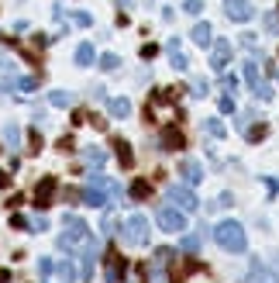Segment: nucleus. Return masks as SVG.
I'll list each match as a JSON object with an SVG mask.
<instances>
[{
	"instance_id": "a878e982",
	"label": "nucleus",
	"mask_w": 279,
	"mask_h": 283,
	"mask_svg": "<svg viewBox=\"0 0 279 283\" xmlns=\"http://www.w3.org/2000/svg\"><path fill=\"white\" fill-rule=\"evenodd\" d=\"M204 128H207V135H214V138H224V135H227V132H224V125H221L217 117H210V121H207Z\"/></svg>"
},
{
	"instance_id": "e433bc0d",
	"label": "nucleus",
	"mask_w": 279,
	"mask_h": 283,
	"mask_svg": "<svg viewBox=\"0 0 279 283\" xmlns=\"http://www.w3.org/2000/svg\"><path fill=\"white\" fill-rule=\"evenodd\" d=\"M35 228H38V231H49V218H45V214L35 218Z\"/></svg>"
},
{
	"instance_id": "79ce46f5",
	"label": "nucleus",
	"mask_w": 279,
	"mask_h": 283,
	"mask_svg": "<svg viewBox=\"0 0 279 283\" xmlns=\"http://www.w3.org/2000/svg\"><path fill=\"white\" fill-rule=\"evenodd\" d=\"M0 69H4V56H0Z\"/></svg>"
},
{
	"instance_id": "58836bf2",
	"label": "nucleus",
	"mask_w": 279,
	"mask_h": 283,
	"mask_svg": "<svg viewBox=\"0 0 279 283\" xmlns=\"http://www.w3.org/2000/svg\"><path fill=\"white\" fill-rule=\"evenodd\" d=\"M221 111H234V100L231 97H221Z\"/></svg>"
},
{
	"instance_id": "7ed1b4c3",
	"label": "nucleus",
	"mask_w": 279,
	"mask_h": 283,
	"mask_svg": "<svg viewBox=\"0 0 279 283\" xmlns=\"http://www.w3.org/2000/svg\"><path fill=\"white\" fill-rule=\"evenodd\" d=\"M121 238H124V245H135V249L148 245V221H145L141 214H131V218L121 225Z\"/></svg>"
},
{
	"instance_id": "f8f14e48",
	"label": "nucleus",
	"mask_w": 279,
	"mask_h": 283,
	"mask_svg": "<svg viewBox=\"0 0 279 283\" xmlns=\"http://www.w3.org/2000/svg\"><path fill=\"white\" fill-rule=\"evenodd\" d=\"M190 38H193V42H196V45H204V49H207V45H210V42H214V28H210V24H204V21H200V24H196V28H193V31H190Z\"/></svg>"
},
{
	"instance_id": "4468645a",
	"label": "nucleus",
	"mask_w": 279,
	"mask_h": 283,
	"mask_svg": "<svg viewBox=\"0 0 279 283\" xmlns=\"http://www.w3.org/2000/svg\"><path fill=\"white\" fill-rule=\"evenodd\" d=\"M242 73H245V83L252 87V94H259V90L265 87L262 79H259V66H255V62H245V66H242Z\"/></svg>"
},
{
	"instance_id": "20e7f679",
	"label": "nucleus",
	"mask_w": 279,
	"mask_h": 283,
	"mask_svg": "<svg viewBox=\"0 0 279 283\" xmlns=\"http://www.w3.org/2000/svg\"><path fill=\"white\" fill-rule=\"evenodd\" d=\"M155 221H158L162 231H186V211L169 208V204H162V208L155 211Z\"/></svg>"
},
{
	"instance_id": "2eb2a0df",
	"label": "nucleus",
	"mask_w": 279,
	"mask_h": 283,
	"mask_svg": "<svg viewBox=\"0 0 279 283\" xmlns=\"http://www.w3.org/2000/svg\"><path fill=\"white\" fill-rule=\"evenodd\" d=\"M93 259H97V238H90V245L83 249V276L90 280V273H93Z\"/></svg>"
},
{
	"instance_id": "423d86ee",
	"label": "nucleus",
	"mask_w": 279,
	"mask_h": 283,
	"mask_svg": "<svg viewBox=\"0 0 279 283\" xmlns=\"http://www.w3.org/2000/svg\"><path fill=\"white\" fill-rule=\"evenodd\" d=\"M179 176H183L186 187H196V183L204 180V170H200L196 159H179Z\"/></svg>"
},
{
	"instance_id": "c756f323",
	"label": "nucleus",
	"mask_w": 279,
	"mask_h": 283,
	"mask_svg": "<svg viewBox=\"0 0 279 283\" xmlns=\"http://www.w3.org/2000/svg\"><path fill=\"white\" fill-rule=\"evenodd\" d=\"M4 138H7L11 145H17V138H21V132H17L14 125H7V128H4Z\"/></svg>"
},
{
	"instance_id": "39448f33",
	"label": "nucleus",
	"mask_w": 279,
	"mask_h": 283,
	"mask_svg": "<svg viewBox=\"0 0 279 283\" xmlns=\"http://www.w3.org/2000/svg\"><path fill=\"white\" fill-rule=\"evenodd\" d=\"M169 204H176L179 211H196V208H200V200H196V193L186 183H173L169 187Z\"/></svg>"
},
{
	"instance_id": "1a4fd4ad",
	"label": "nucleus",
	"mask_w": 279,
	"mask_h": 283,
	"mask_svg": "<svg viewBox=\"0 0 279 283\" xmlns=\"http://www.w3.org/2000/svg\"><path fill=\"white\" fill-rule=\"evenodd\" d=\"M224 11L231 21H248L252 18V4L248 0H224Z\"/></svg>"
},
{
	"instance_id": "473e14b6",
	"label": "nucleus",
	"mask_w": 279,
	"mask_h": 283,
	"mask_svg": "<svg viewBox=\"0 0 279 283\" xmlns=\"http://www.w3.org/2000/svg\"><path fill=\"white\" fill-rule=\"evenodd\" d=\"M55 266H52V259H38V273H42V276H49Z\"/></svg>"
},
{
	"instance_id": "dca6fc26",
	"label": "nucleus",
	"mask_w": 279,
	"mask_h": 283,
	"mask_svg": "<svg viewBox=\"0 0 279 283\" xmlns=\"http://www.w3.org/2000/svg\"><path fill=\"white\" fill-rule=\"evenodd\" d=\"M114 149H117V159H121V166H131V163H135V155H131V145H128L124 138H117V142H114Z\"/></svg>"
},
{
	"instance_id": "393cba45",
	"label": "nucleus",
	"mask_w": 279,
	"mask_h": 283,
	"mask_svg": "<svg viewBox=\"0 0 279 283\" xmlns=\"http://www.w3.org/2000/svg\"><path fill=\"white\" fill-rule=\"evenodd\" d=\"M173 263V249H155V269H162Z\"/></svg>"
},
{
	"instance_id": "a211bd4d",
	"label": "nucleus",
	"mask_w": 279,
	"mask_h": 283,
	"mask_svg": "<svg viewBox=\"0 0 279 283\" xmlns=\"http://www.w3.org/2000/svg\"><path fill=\"white\" fill-rule=\"evenodd\" d=\"M4 87H7V90H35L38 83H35V79H24V76H14V79H7Z\"/></svg>"
},
{
	"instance_id": "2f4dec72",
	"label": "nucleus",
	"mask_w": 279,
	"mask_h": 283,
	"mask_svg": "<svg viewBox=\"0 0 279 283\" xmlns=\"http://www.w3.org/2000/svg\"><path fill=\"white\" fill-rule=\"evenodd\" d=\"M31 152H42V135H38V128H31Z\"/></svg>"
},
{
	"instance_id": "aec40b11",
	"label": "nucleus",
	"mask_w": 279,
	"mask_h": 283,
	"mask_svg": "<svg viewBox=\"0 0 279 283\" xmlns=\"http://www.w3.org/2000/svg\"><path fill=\"white\" fill-rule=\"evenodd\" d=\"M49 100H52L55 107H72V94H66V90H52Z\"/></svg>"
},
{
	"instance_id": "ea45409f",
	"label": "nucleus",
	"mask_w": 279,
	"mask_h": 283,
	"mask_svg": "<svg viewBox=\"0 0 279 283\" xmlns=\"http://www.w3.org/2000/svg\"><path fill=\"white\" fill-rule=\"evenodd\" d=\"M148 283H166V276H162V269H155V273H152V280H148Z\"/></svg>"
},
{
	"instance_id": "b1692460",
	"label": "nucleus",
	"mask_w": 279,
	"mask_h": 283,
	"mask_svg": "<svg viewBox=\"0 0 279 283\" xmlns=\"http://www.w3.org/2000/svg\"><path fill=\"white\" fill-rule=\"evenodd\" d=\"M59 276H62V283H76V266L66 259V263L59 266Z\"/></svg>"
},
{
	"instance_id": "72a5a7b5",
	"label": "nucleus",
	"mask_w": 279,
	"mask_h": 283,
	"mask_svg": "<svg viewBox=\"0 0 279 283\" xmlns=\"http://www.w3.org/2000/svg\"><path fill=\"white\" fill-rule=\"evenodd\" d=\"M265 28H269V31H279V18H276V14H265Z\"/></svg>"
},
{
	"instance_id": "c85d7f7f",
	"label": "nucleus",
	"mask_w": 279,
	"mask_h": 283,
	"mask_svg": "<svg viewBox=\"0 0 279 283\" xmlns=\"http://www.w3.org/2000/svg\"><path fill=\"white\" fill-rule=\"evenodd\" d=\"M183 11H186V14H200V11H204V4H200V0H186Z\"/></svg>"
},
{
	"instance_id": "6ab92c4d",
	"label": "nucleus",
	"mask_w": 279,
	"mask_h": 283,
	"mask_svg": "<svg viewBox=\"0 0 279 283\" xmlns=\"http://www.w3.org/2000/svg\"><path fill=\"white\" fill-rule=\"evenodd\" d=\"M76 62H79V66H90V62H93V45H90V42H83V45L76 49Z\"/></svg>"
},
{
	"instance_id": "f3484780",
	"label": "nucleus",
	"mask_w": 279,
	"mask_h": 283,
	"mask_svg": "<svg viewBox=\"0 0 279 283\" xmlns=\"http://www.w3.org/2000/svg\"><path fill=\"white\" fill-rule=\"evenodd\" d=\"M131 197H135V200H148V197H152V183H148V180H135V183H131Z\"/></svg>"
},
{
	"instance_id": "ddd939ff",
	"label": "nucleus",
	"mask_w": 279,
	"mask_h": 283,
	"mask_svg": "<svg viewBox=\"0 0 279 283\" xmlns=\"http://www.w3.org/2000/svg\"><path fill=\"white\" fill-rule=\"evenodd\" d=\"M162 149H166V152L183 149V132H179V128H166V132H162Z\"/></svg>"
},
{
	"instance_id": "412c9836",
	"label": "nucleus",
	"mask_w": 279,
	"mask_h": 283,
	"mask_svg": "<svg viewBox=\"0 0 279 283\" xmlns=\"http://www.w3.org/2000/svg\"><path fill=\"white\" fill-rule=\"evenodd\" d=\"M87 163H90V166H104V163H107V152H104V149H97V145H93V149H87Z\"/></svg>"
},
{
	"instance_id": "f257e3e1",
	"label": "nucleus",
	"mask_w": 279,
	"mask_h": 283,
	"mask_svg": "<svg viewBox=\"0 0 279 283\" xmlns=\"http://www.w3.org/2000/svg\"><path fill=\"white\" fill-rule=\"evenodd\" d=\"M90 228H87V221L79 218V214H66V231L59 235V249H66V252H76L79 245H90Z\"/></svg>"
},
{
	"instance_id": "9d476101",
	"label": "nucleus",
	"mask_w": 279,
	"mask_h": 283,
	"mask_svg": "<svg viewBox=\"0 0 279 283\" xmlns=\"http://www.w3.org/2000/svg\"><path fill=\"white\" fill-rule=\"evenodd\" d=\"M52 193H55V176H45L42 183H38V190H35V197H38V208H49Z\"/></svg>"
},
{
	"instance_id": "f704fd0d",
	"label": "nucleus",
	"mask_w": 279,
	"mask_h": 283,
	"mask_svg": "<svg viewBox=\"0 0 279 283\" xmlns=\"http://www.w3.org/2000/svg\"><path fill=\"white\" fill-rule=\"evenodd\" d=\"M72 21H76V24H83V28H87V24H90V14H83V11H76V14H72Z\"/></svg>"
},
{
	"instance_id": "0eeeda50",
	"label": "nucleus",
	"mask_w": 279,
	"mask_h": 283,
	"mask_svg": "<svg viewBox=\"0 0 279 283\" xmlns=\"http://www.w3.org/2000/svg\"><path fill=\"white\" fill-rule=\"evenodd\" d=\"M227 62H231V42H227V38H217V42H214V56H210V66L217 73H224Z\"/></svg>"
},
{
	"instance_id": "a19ab883",
	"label": "nucleus",
	"mask_w": 279,
	"mask_h": 283,
	"mask_svg": "<svg viewBox=\"0 0 279 283\" xmlns=\"http://www.w3.org/2000/svg\"><path fill=\"white\" fill-rule=\"evenodd\" d=\"M7 280H11V273H7V269H0V283H7Z\"/></svg>"
},
{
	"instance_id": "7c9ffc66",
	"label": "nucleus",
	"mask_w": 279,
	"mask_h": 283,
	"mask_svg": "<svg viewBox=\"0 0 279 283\" xmlns=\"http://www.w3.org/2000/svg\"><path fill=\"white\" fill-rule=\"evenodd\" d=\"M193 97H207V83H204V79H193Z\"/></svg>"
},
{
	"instance_id": "4be33fe9",
	"label": "nucleus",
	"mask_w": 279,
	"mask_h": 283,
	"mask_svg": "<svg viewBox=\"0 0 279 283\" xmlns=\"http://www.w3.org/2000/svg\"><path fill=\"white\" fill-rule=\"evenodd\" d=\"M110 114L114 117H128L131 114V104L128 100H110Z\"/></svg>"
},
{
	"instance_id": "4c0bfd02",
	"label": "nucleus",
	"mask_w": 279,
	"mask_h": 283,
	"mask_svg": "<svg viewBox=\"0 0 279 283\" xmlns=\"http://www.w3.org/2000/svg\"><path fill=\"white\" fill-rule=\"evenodd\" d=\"M242 45L245 49H255V35H242Z\"/></svg>"
},
{
	"instance_id": "5701e85b",
	"label": "nucleus",
	"mask_w": 279,
	"mask_h": 283,
	"mask_svg": "<svg viewBox=\"0 0 279 283\" xmlns=\"http://www.w3.org/2000/svg\"><path fill=\"white\" fill-rule=\"evenodd\" d=\"M117 66H121V59H117L114 52H104V56H100V69H107V73H114Z\"/></svg>"
},
{
	"instance_id": "cd10ccee",
	"label": "nucleus",
	"mask_w": 279,
	"mask_h": 283,
	"mask_svg": "<svg viewBox=\"0 0 279 283\" xmlns=\"http://www.w3.org/2000/svg\"><path fill=\"white\" fill-rule=\"evenodd\" d=\"M169 62H173V69H186V56L183 52H169Z\"/></svg>"
},
{
	"instance_id": "f03ea898",
	"label": "nucleus",
	"mask_w": 279,
	"mask_h": 283,
	"mask_svg": "<svg viewBox=\"0 0 279 283\" xmlns=\"http://www.w3.org/2000/svg\"><path fill=\"white\" fill-rule=\"evenodd\" d=\"M214 238H217V245L224 252H245L248 249V238H245V228L238 225V221H221L214 228Z\"/></svg>"
},
{
	"instance_id": "6e6552de",
	"label": "nucleus",
	"mask_w": 279,
	"mask_h": 283,
	"mask_svg": "<svg viewBox=\"0 0 279 283\" xmlns=\"http://www.w3.org/2000/svg\"><path fill=\"white\" fill-rule=\"evenodd\" d=\"M124 273H128V263L117 256V252H110V256H107V283H121Z\"/></svg>"
},
{
	"instance_id": "9b49d317",
	"label": "nucleus",
	"mask_w": 279,
	"mask_h": 283,
	"mask_svg": "<svg viewBox=\"0 0 279 283\" xmlns=\"http://www.w3.org/2000/svg\"><path fill=\"white\" fill-rule=\"evenodd\" d=\"M248 283H279V276L272 269H265L262 263H252V273H248Z\"/></svg>"
},
{
	"instance_id": "c9c22d12",
	"label": "nucleus",
	"mask_w": 279,
	"mask_h": 283,
	"mask_svg": "<svg viewBox=\"0 0 279 283\" xmlns=\"http://www.w3.org/2000/svg\"><path fill=\"white\" fill-rule=\"evenodd\" d=\"M11 228H28V221L21 214H11Z\"/></svg>"
},
{
	"instance_id": "bb28decb",
	"label": "nucleus",
	"mask_w": 279,
	"mask_h": 283,
	"mask_svg": "<svg viewBox=\"0 0 279 283\" xmlns=\"http://www.w3.org/2000/svg\"><path fill=\"white\" fill-rule=\"evenodd\" d=\"M179 245H183L186 252H196V249H200V235H183Z\"/></svg>"
}]
</instances>
